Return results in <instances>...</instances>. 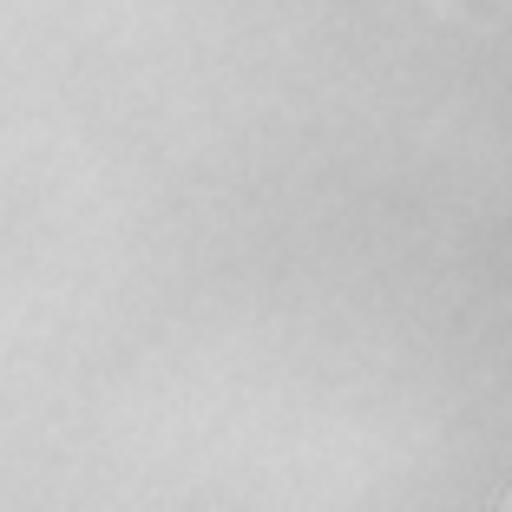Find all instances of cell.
I'll list each match as a JSON object with an SVG mask.
<instances>
[{
	"label": "cell",
	"mask_w": 512,
	"mask_h": 512,
	"mask_svg": "<svg viewBox=\"0 0 512 512\" xmlns=\"http://www.w3.org/2000/svg\"><path fill=\"white\" fill-rule=\"evenodd\" d=\"M499 512H512V493H506V499H499Z\"/></svg>",
	"instance_id": "obj_1"
}]
</instances>
